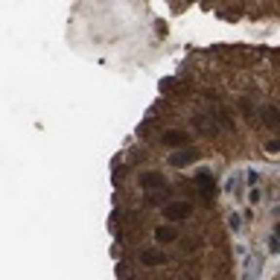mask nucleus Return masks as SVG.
I'll use <instances>...</instances> for the list:
<instances>
[{"label": "nucleus", "mask_w": 280, "mask_h": 280, "mask_svg": "<svg viewBox=\"0 0 280 280\" xmlns=\"http://www.w3.org/2000/svg\"><path fill=\"white\" fill-rule=\"evenodd\" d=\"M199 158H202V152H199L196 146H178V149L169 155V164L181 169V167H187V164H196Z\"/></svg>", "instance_id": "obj_1"}, {"label": "nucleus", "mask_w": 280, "mask_h": 280, "mask_svg": "<svg viewBox=\"0 0 280 280\" xmlns=\"http://www.w3.org/2000/svg\"><path fill=\"white\" fill-rule=\"evenodd\" d=\"M193 213V205L190 202H169L167 207H164V216L169 219V222H181V219H187Z\"/></svg>", "instance_id": "obj_2"}, {"label": "nucleus", "mask_w": 280, "mask_h": 280, "mask_svg": "<svg viewBox=\"0 0 280 280\" xmlns=\"http://www.w3.org/2000/svg\"><path fill=\"white\" fill-rule=\"evenodd\" d=\"M161 143L169 146V149H178V146H187V143H190V134L181 131V129H167V131L161 134Z\"/></svg>", "instance_id": "obj_3"}, {"label": "nucleus", "mask_w": 280, "mask_h": 280, "mask_svg": "<svg viewBox=\"0 0 280 280\" xmlns=\"http://www.w3.org/2000/svg\"><path fill=\"white\" fill-rule=\"evenodd\" d=\"M196 184H199L202 199H213V196H216V181H213V175H210L207 169H199V172H196Z\"/></svg>", "instance_id": "obj_4"}, {"label": "nucleus", "mask_w": 280, "mask_h": 280, "mask_svg": "<svg viewBox=\"0 0 280 280\" xmlns=\"http://www.w3.org/2000/svg\"><path fill=\"white\" fill-rule=\"evenodd\" d=\"M146 207H167L169 205V187H158V190H146V199H143Z\"/></svg>", "instance_id": "obj_5"}, {"label": "nucleus", "mask_w": 280, "mask_h": 280, "mask_svg": "<svg viewBox=\"0 0 280 280\" xmlns=\"http://www.w3.org/2000/svg\"><path fill=\"white\" fill-rule=\"evenodd\" d=\"M140 187L143 190H158V187H167V178H164V172L146 169V172H140Z\"/></svg>", "instance_id": "obj_6"}, {"label": "nucleus", "mask_w": 280, "mask_h": 280, "mask_svg": "<svg viewBox=\"0 0 280 280\" xmlns=\"http://www.w3.org/2000/svg\"><path fill=\"white\" fill-rule=\"evenodd\" d=\"M193 126H196L202 134H219V126H216V120H213V117H207V114H199V117L193 120Z\"/></svg>", "instance_id": "obj_7"}, {"label": "nucleus", "mask_w": 280, "mask_h": 280, "mask_svg": "<svg viewBox=\"0 0 280 280\" xmlns=\"http://www.w3.org/2000/svg\"><path fill=\"white\" fill-rule=\"evenodd\" d=\"M175 240H178V231H175L172 225H158V228H155V243L169 245V243H175Z\"/></svg>", "instance_id": "obj_8"}, {"label": "nucleus", "mask_w": 280, "mask_h": 280, "mask_svg": "<svg viewBox=\"0 0 280 280\" xmlns=\"http://www.w3.org/2000/svg\"><path fill=\"white\" fill-rule=\"evenodd\" d=\"M140 263L155 269V266H164V263H167V254H164V251H155V248H146V251L140 254Z\"/></svg>", "instance_id": "obj_9"}, {"label": "nucleus", "mask_w": 280, "mask_h": 280, "mask_svg": "<svg viewBox=\"0 0 280 280\" xmlns=\"http://www.w3.org/2000/svg\"><path fill=\"white\" fill-rule=\"evenodd\" d=\"M260 117H263V123H266L269 129H280V111L275 105H263V108H260Z\"/></svg>", "instance_id": "obj_10"}, {"label": "nucleus", "mask_w": 280, "mask_h": 280, "mask_svg": "<svg viewBox=\"0 0 280 280\" xmlns=\"http://www.w3.org/2000/svg\"><path fill=\"white\" fill-rule=\"evenodd\" d=\"M240 111H243L248 120H257V114H254V105H251V99H248V96H243V99H240Z\"/></svg>", "instance_id": "obj_11"}, {"label": "nucleus", "mask_w": 280, "mask_h": 280, "mask_svg": "<svg viewBox=\"0 0 280 280\" xmlns=\"http://www.w3.org/2000/svg\"><path fill=\"white\" fill-rule=\"evenodd\" d=\"M269 248H272V254H280V222L275 225V237H272V243H269Z\"/></svg>", "instance_id": "obj_12"}, {"label": "nucleus", "mask_w": 280, "mask_h": 280, "mask_svg": "<svg viewBox=\"0 0 280 280\" xmlns=\"http://www.w3.org/2000/svg\"><path fill=\"white\" fill-rule=\"evenodd\" d=\"M266 149H269V152H280V140H269Z\"/></svg>", "instance_id": "obj_13"}, {"label": "nucleus", "mask_w": 280, "mask_h": 280, "mask_svg": "<svg viewBox=\"0 0 280 280\" xmlns=\"http://www.w3.org/2000/svg\"><path fill=\"white\" fill-rule=\"evenodd\" d=\"M248 202L257 205V202H260V190H251V193H248Z\"/></svg>", "instance_id": "obj_14"}, {"label": "nucleus", "mask_w": 280, "mask_h": 280, "mask_svg": "<svg viewBox=\"0 0 280 280\" xmlns=\"http://www.w3.org/2000/svg\"><path fill=\"white\" fill-rule=\"evenodd\" d=\"M245 178H248V184H257V172H254V169H248Z\"/></svg>", "instance_id": "obj_15"}, {"label": "nucleus", "mask_w": 280, "mask_h": 280, "mask_svg": "<svg viewBox=\"0 0 280 280\" xmlns=\"http://www.w3.org/2000/svg\"><path fill=\"white\" fill-rule=\"evenodd\" d=\"M228 225H231V228H234V231H237V228H240V216H237V213H234V216H231V219H228Z\"/></svg>", "instance_id": "obj_16"}, {"label": "nucleus", "mask_w": 280, "mask_h": 280, "mask_svg": "<svg viewBox=\"0 0 280 280\" xmlns=\"http://www.w3.org/2000/svg\"><path fill=\"white\" fill-rule=\"evenodd\" d=\"M275 213H278V216H280V207H275Z\"/></svg>", "instance_id": "obj_17"}]
</instances>
